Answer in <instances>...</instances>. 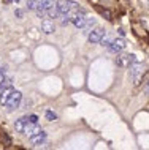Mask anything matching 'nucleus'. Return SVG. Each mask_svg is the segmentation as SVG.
<instances>
[{"instance_id":"obj_20","label":"nucleus","mask_w":149,"mask_h":150,"mask_svg":"<svg viewBox=\"0 0 149 150\" xmlns=\"http://www.w3.org/2000/svg\"><path fill=\"white\" fill-rule=\"evenodd\" d=\"M22 14H24L22 11H16V16H18V18H22Z\"/></svg>"},{"instance_id":"obj_2","label":"nucleus","mask_w":149,"mask_h":150,"mask_svg":"<svg viewBox=\"0 0 149 150\" xmlns=\"http://www.w3.org/2000/svg\"><path fill=\"white\" fill-rule=\"evenodd\" d=\"M21 101H22V93L19 92V90H13V92L10 93V96H8L5 106L8 108V111H14V109L19 108Z\"/></svg>"},{"instance_id":"obj_4","label":"nucleus","mask_w":149,"mask_h":150,"mask_svg":"<svg viewBox=\"0 0 149 150\" xmlns=\"http://www.w3.org/2000/svg\"><path fill=\"white\" fill-rule=\"evenodd\" d=\"M133 62H136V55L135 54H122L118 57V65L124 68H128Z\"/></svg>"},{"instance_id":"obj_15","label":"nucleus","mask_w":149,"mask_h":150,"mask_svg":"<svg viewBox=\"0 0 149 150\" xmlns=\"http://www.w3.org/2000/svg\"><path fill=\"white\" fill-rule=\"evenodd\" d=\"M27 8H29V10H37L38 0H27Z\"/></svg>"},{"instance_id":"obj_16","label":"nucleus","mask_w":149,"mask_h":150,"mask_svg":"<svg viewBox=\"0 0 149 150\" xmlns=\"http://www.w3.org/2000/svg\"><path fill=\"white\" fill-rule=\"evenodd\" d=\"M100 13H102V16L106 19V21H113V16H111V13L108 10H102V8H100Z\"/></svg>"},{"instance_id":"obj_1","label":"nucleus","mask_w":149,"mask_h":150,"mask_svg":"<svg viewBox=\"0 0 149 150\" xmlns=\"http://www.w3.org/2000/svg\"><path fill=\"white\" fill-rule=\"evenodd\" d=\"M128 68H130V74H132V79H133V84H135V86H138V84L143 81L144 67L138 62V60H136V62H133Z\"/></svg>"},{"instance_id":"obj_7","label":"nucleus","mask_w":149,"mask_h":150,"mask_svg":"<svg viewBox=\"0 0 149 150\" xmlns=\"http://www.w3.org/2000/svg\"><path fill=\"white\" fill-rule=\"evenodd\" d=\"M38 131H41V128L38 127L37 123H30L29 120H27V123H26V127H24V134H27V136H32V134H35V133H38Z\"/></svg>"},{"instance_id":"obj_14","label":"nucleus","mask_w":149,"mask_h":150,"mask_svg":"<svg viewBox=\"0 0 149 150\" xmlns=\"http://www.w3.org/2000/svg\"><path fill=\"white\" fill-rule=\"evenodd\" d=\"M111 41H113V38L105 33V35L102 36V40H100V44H102V46H105V47H108V46L111 44Z\"/></svg>"},{"instance_id":"obj_6","label":"nucleus","mask_w":149,"mask_h":150,"mask_svg":"<svg viewBox=\"0 0 149 150\" xmlns=\"http://www.w3.org/2000/svg\"><path fill=\"white\" fill-rule=\"evenodd\" d=\"M86 19H87L86 13L79 11V13H75V16L71 18V22L75 24V27H78V29H83V27H84V24H86Z\"/></svg>"},{"instance_id":"obj_10","label":"nucleus","mask_w":149,"mask_h":150,"mask_svg":"<svg viewBox=\"0 0 149 150\" xmlns=\"http://www.w3.org/2000/svg\"><path fill=\"white\" fill-rule=\"evenodd\" d=\"M11 92H13V86L3 88L2 93H0V104H5V103H6V100H8V96H10Z\"/></svg>"},{"instance_id":"obj_21","label":"nucleus","mask_w":149,"mask_h":150,"mask_svg":"<svg viewBox=\"0 0 149 150\" xmlns=\"http://www.w3.org/2000/svg\"><path fill=\"white\" fill-rule=\"evenodd\" d=\"M146 92L149 93V82H146Z\"/></svg>"},{"instance_id":"obj_18","label":"nucleus","mask_w":149,"mask_h":150,"mask_svg":"<svg viewBox=\"0 0 149 150\" xmlns=\"http://www.w3.org/2000/svg\"><path fill=\"white\" fill-rule=\"evenodd\" d=\"M27 119H29L30 123H38V117H37V115H29Z\"/></svg>"},{"instance_id":"obj_22","label":"nucleus","mask_w":149,"mask_h":150,"mask_svg":"<svg viewBox=\"0 0 149 150\" xmlns=\"http://www.w3.org/2000/svg\"><path fill=\"white\" fill-rule=\"evenodd\" d=\"M54 2H57V0H54Z\"/></svg>"},{"instance_id":"obj_11","label":"nucleus","mask_w":149,"mask_h":150,"mask_svg":"<svg viewBox=\"0 0 149 150\" xmlns=\"http://www.w3.org/2000/svg\"><path fill=\"white\" fill-rule=\"evenodd\" d=\"M27 117H21L19 120H16V123H14V129L18 133H22L24 131V127H26V123H27Z\"/></svg>"},{"instance_id":"obj_13","label":"nucleus","mask_w":149,"mask_h":150,"mask_svg":"<svg viewBox=\"0 0 149 150\" xmlns=\"http://www.w3.org/2000/svg\"><path fill=\"white\" fill-rule=\"evenodd\" d=\"M48 14H49V18H59L60 16V13H59V10H57V6L56 5H52L51 8H48Z\"/></svg>"},{"instance_id":"obj_8","label":"nucleus","mask_w":149,"mask_h":150,"mask_svg":"<svg viewBox=\"0 0 149 150\" xmlns=\"http://www.w3.org/2000/svg\"><path fill=\"white\" fill-rule=\"evenodd\" d=\"M30 137V142L34 144V145H40L41 142H45V139H46V133L43 131H38V133H35V134H32V136H29Z\"/></svg>"},{"instance_id":"obj_3","label":"nucleus","mask_w":149,"mask_h":150,"mask_svg":"<svg viewBox=\"0 0 149 150\" xmlns=\"http://www.w3.org/2000/svg\"><path fill=\"white\" fill-rule=\"evenodd\" d=\"M103 35H105V29H102V27H94V29L87 33V38H89V41L92 44H97V43H100V40H102Z\"/></svg>"},{"instance_id":"obj_12","label":"nucleus","mask_w":149,"mask_h":150,"mask_svg":"<svg viewBox=\"0 0 149 150\" xmlns=\"http://www.w3.org/2000/svg\"><path fill=\"white\" fill-rule=\"evenodd\" d=\"M94 25H95V19H94V18H87V19H86V24H84V27H83L84 33H89Z\"/></svg>"},{"instance_id":"obj_9","label":"nucleus","mask_w":149,"mask_h":150,"mask_svg":"<svg viewBox=\"0 0 149 150\" xmlns=\"http://www.w3.org/2000/svg\"><path fill=\"white\" fill-rule=\"evenodd\" d=\"M41 30L48 35L54 33V22H52L51 19H43L41 21Z\"/></svg>"},{"instance_id":"obj_17","label":"nucleus","mask_w":149,"mask_h":150,"mask_svg":"<svg viewBox=\"0 0 149 150\" xmlns=\"http://www.w3.org/2000/svg\"><path fill=\"white\" fill-rule=\"evenodd\" d=\"M46 119L49 120V122H54V120H57V115H56L52 111H48L46 112Z\"/></svg>"},{"instance_id":"obj_19","label":"nucleus","mask_w":149,"mask_h":150,"mask_svg":"<svg viewBox=\"0 0 149 150\" xmlns=\"http://www.w3.org/2000/svg\"><path fill=\"white\" fill-rule=\"evenodd\" d=\"M3 78H5V70H3V68H0V82L3 81Z\"/></svg>"},{"instance_id":"obj_5","label":"nucleus","mask_w":149,"mask_h":150,"mask_svg":"<svg viewBox=\"0 0 149 150\" xmlns=\"http://www.w3.org/2000/svg\"><path fill=\"white\" fill-rule=\"evenodd\" d=\"M108 49H110L111 52H116V54H119V52H122L124 49H125V41L120 38H113L111 44L108 46Z\"/></svg>"}]
</instances>
